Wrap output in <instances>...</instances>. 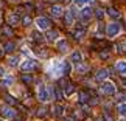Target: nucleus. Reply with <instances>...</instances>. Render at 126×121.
I'll list each match as a JSON object with an SVG mask.
<instances>
[{
	"label": "nucleus",
	"mask_w": 126,
	"mask_h": 121,
	"mask_svg": "<svg viewBox=\"0 0 126 121\" xmlns=\"http://www.w3.org/2000/svg\"><path fill=\"white\" fill-rule=\"evenodd\" d=\"M37 98H39V101H42V103L50 101L51 98H55V89L50 87V85L41 84L39 89H37Z\"/></svg>",
	"instance_id": "obj_1"
},
{
	"label": "nucleus",
	"mask_w": 126,
	"mask_h": 121,
	"mask_svg": "<svg viewBox=\"0 0 126 121\" xmlns=\"http://www.w3.org/2000/svg\"><path fill=\"white\" fill-rule=\"evenodd\" d=\"M94 13H95V9H92L90 6H84V8L79 11V19L86 23V22H89L90 19L94 17Z\"/></svg>",
	"instance_id": "obj_2"
},
{
	"label": "nucleus",
	"mask_w": 126,
	"mask_h": 121,
	"mask_svg": "<svg viewBox=\"0 0 126 121\" xmlns=\"http://www.w3.org/2000/svg\"><path fill=\"white\" fill-rule=\"evenodd\" d=\"M120 30H122V27H120V23L114 22V23H109L108 27H106V36L109 37H115L120 33Z\"/></svg>",
	"instance_id": "obj_3"
},
{
	"label": "nucleus",
	"mask_w": 126,
	"mask_h": 121,
	"mask_svg": "<svg viewBox=\"0 0 126 121\" xmlns=\"http://www.w3.org/2000/svg\"><path fill=\"white\" fill-rule=\"evenodd\" d=\"M101 92H103L104 95L112 96V95H115L117 89H115V84H112V82H103V85H101Z\"/></svg>",
	"instance_id": "obj_4"
},
{
	"label": "nucleus",
	"mask_w": 126,
	"mask_h": 121,
	"mask_svg": "<svg viewBox=\"0 0 126 121\" xmlns=\"http://www.w3.org/2000/svg\"><path fill=\"white\" fill-rule=\"evenodd\" d=\"M36 23H37V27H39V30H50L51 28V22H50V19H47V17H37Z\"/></svg>",
	"instance_id": "obj_5"
},
{
	"label": "nucleus",
	"mask_w": 126,
	"mask_h": 121,
	"mask_svg": "<svg viewBox=\"0 0 126 121\" xmlns=\"http://www.w3.org/2000/svg\"><path fill=\"white\" fill-rule=\"evenodd\" d=\"M36 67H37V62H36V61L28 59V61H25V62H22L20 68H22V71H30V70H34Z\"/></svg>",
	"instance_id": "obj_6"
},
{
	"label": "nucleus",
	"mask_w": 126,
	"mask_h": 121,
	"mask_svg": "<svg viewBox=\"0 0 126 121\" xmlns=\"http://www.w3.org/2000/svg\"><path fill=\"white\" fill-rule=\"evenodd\" d=\"M0 113H2L5 118H14V117H16V110H14V109L11 107V106H9V107H8V106H5V107H2V110H0Z\"/></svg>",
	"instance_id": "obj_7"
},
{
	"label": "nucleus",
	"mask_w": 126,
	"mask_h": 121,
	"mask_svg": "<svg viewBox=\"0 0 126 121\" xmlns=\"http://www.w3.org/2000/svg\"><path fill=\"white\" fill-rule=\"evenodd\" d=\"M78 101H79V104H87V103H90V93H89L87 90L79 92V93H78Z\"/></svg>",
	"instance_id": "obj_8"
},
{
	"label": "nucleus",
	"mask_w": 126,
	"mask_h": 121,
	"mask_svg": "<svg viewBox=\"0 0 126 121\" xmlns=\"http://www.w3.org/2000/svg\"><path fill=\"white\" fill-rule=\"evenodd\" d=\"M84 36H86V28L83 25H78V27H76V30L73 31V37H75L76 40H81Z\"/></svg>",
	"instance_id": "obj_9"
},
{
	"label": "nucleus",
	"mask_w": 126,
	"mask_h": 121,
	"mask_svg": "<svg viewBox=\"0 0 126 121\" xmlns=\"http://www.w3.org/2000/svg\"><path fill=\"white\" fill-rule=\"evenodd\" d=\"M109 73H110L109 68H100V70L95 73V79H96V81H104V79L109 76Z\"/></svg>",
	"instance_id": "obj_10"
},
{
	"label": "nucleus",
	"mask_w": 126,
	"mask_h": 121,
	"mask_svg": "<svg viewBox=\"0 0 126 121\" xmlns=\"http://www.w3.org/2000/svg\"><path fill=\"white\" fill-rule=\"evenodd\" d=\"M64 106H62V104H59V103H58V104H55V106H53V107H51V113H53V117H62V113H64Z\"/></svg>",
	"instance_id": "obj_11"
},
{
	"label": "nucleus",
	"mask_w": 126,
	"mask_h": 121,
	"mask_svg": "<svg viewBox=\"0 0 126 121\" xmlns=\"http://www.w3.org/2000/svg\"><path fill=\"white\" fill-rule=\"evenodd\" d=\"M50 13L53 17H61L64 16V9H62V6H59V5H53V6L50 8Z\"/></svg>",
	"instance_id": "obj_12"
},
{
	"label": "nucleus",
	"mask_w": 126,
	"mask_h": 121,
	"mask_svg": "<svg viewBox=\"0 0 126 121\" xmlns=\"http://www.w3.org/2000/svg\"><path fill=\"white\" fill-rule=\"evenodd\" d=\"M75 20V13L72 11V9H69V11H65L64 13V22H65V25H72Z\"/></svg>",
	"instance_id": "obj_13"
},
{
	"label": "nucleus",
	"mask_w": 126,
	"mask_h": 121,
	"mask_svg": "<svg viewBox=\"0 0 126 121\" xmlns=\"http://www.w3.org/2000/svg\"><path fill=\"white\" fill-rule=\"evenodd\" d=\"M19 22H20V16H19L17 13H11V14H9V16H8V23H9V25H11V27L17 25Z\"/></svg>",
	"instance_id": "obj_14"
},
{
	"label": "nucleus",
	"mask_w": 126,
	"mask_h": 121,
	"mask_svg": "<svg viewBox=\"0 0 126 121\" xmlns=\"http://www.w3.org/2000/svg\"><path fill=\"white\" fill-rule=\"evenodd\" d=\"M70 61L73 62V64L79 65L81 62H83V54H81L79 51H73V53H72V56H70Z\"/></svg>",
	"instance_id": "obj_15"
},
{
	"label": "nucleus",
	"mask_w": 126,
	"mask_h": 121,
	"mask_svg": "<svg viewBox=\"0 0 126 121\" xmlns=\"http://www.w3.org/2000/svg\"><path fill=\"white\" fill-rule=\"evenodd\" d=\"M62 87H64V95H67V96H70L72 93L76 92V87H75V84H72V82H67V84L62 85Z\"/></svg>",
	"instance_id": "obj_16"
},
{
	"label": "nucleus",
	"mask_w": 126,
	"mask_h": 121,
	"mask_svg": "<svg viewBox=\"0 0 126 121\" xmlns=\"http://www.w3.org/2000/svg\"><path fill=\"white\" fill-rule=\"evenodd\" d=\"M58 50L62 51V53L67 51V50H69V42H67L65 39H59V40H58Z\"/></svg>",
	"instance_id": "obj_17"
},
{
	"label": "nucleus",
	"mask_w": 126,
	"mask_h": 121,
	"mask_svg": "<svg viewBox=\"0 0 126 121\" xmlns=\"http://www.w3.org/2000/svg\"><path fill=\"white\" fill-rule=\"evenodd\" d=\"M58 37H59V33L58 31H48L47 36H45V40L47 42H53V40H56Z\"/></svg>",
	"instance_id": "obj_18"
},
{
	"label": "nucleus",
	"mask_w": 126,
	"mask_h": 121,
	"mask_svg": "<svg viewBox=\"0 0 126 121\" xmlns=\"http://www.w3.org/2000/svg\"><path fill=\"white\" fill-rule=\"evenodd\" d=\"M115 70L118 73H126V61H118L115 64Z\"/></svg>",
	"instance_id": "obj_19"
},
{
	"label": "nucleus",
	"mask_w": 126,
	"mask_h": 121,
	"mask_svg": "<svg viewBox=\"0 0 126 121\" xmlns=\"http://www.w3.org/2000/svg\"><path fill=\"white\" fill-rule=\"evenodd\" d=\"M108 14H109V17H112V19H120V17H122V14H120V11L117 8H109Z\"/></svg>",
	"instance_id": "obj_20"
},
{
	"label": "nucleus",
	"mask_w": 126,
	"mask_h": 121,
	"mask_svg": "<svg viewBox=\"0 0 126 121\" xmlns=\"http://www.w3.org/2000/svg\"><path fill=\"white\" fill-rule=\"evenodd\" d=\"M20 81L23 82V84H31L33 81H34V78H33V75H28V73H25V75H22L20 76Z\"/></svg>",
	"instance_id": "obj_21"
},
{
	"label": "nucleus",
	"mask_w": 126,
	"mask_h": 121,
	"mask_svg": "<svg viewBox=\"0 0 126 121\" xmlns=\"http://www.w3.org/2000/svg\"><path fill=\"white\" fill-rule=\"evenodd\" d=\"M14 48H16V43L14 42H6L5 47H3V50H5V53H13Z\"/></svg>",
	"instance_id": "obj_22"
},
{
	"label": "nucleus",
	"mask_w": 126,
	"mask_h": 121,
	"mask_svg": "<svg viewBox=\"0 0 126 121\" xmlns=\"http://www.w3.org/2000/svg\"><path fill=\"white\" fill-rule=\"evenodd\" d=\"M5 101H6V104H9L11 107L17 104V99L14 98V96H11V95H5Z\"/></svg>",
	"instance_id": "obj_23"
},
{
	"label": "nucleus",
	"mask_w": 126,
	"mask_h": 121,
	"mask_svg": "<svg viewBox=\"0 0 126 121\" xmlns=\"http://www.w3.org/2000/svg\"><path fill=\"white\" fill-rule=\"evenodd\" d=\"M117 112L122 115V117H126V103H120L117 106Z\"/></svg>",
	"instance_id": "obj_24"
},
{
	"label": "nucleus",
	"mask_w": 126,
	"mask_h": 121,
	"mask_svg": "<svg viewBox=\"0 0 126 121\" xmlns=\"http://www.w3.org/2000/svg\"><path fill=\"white\" fill-rule=\"evenodd\" d=\"M62 98H64V92H62L59 87H55V99L58 101H61Z\"/></svg>",
	"instance_id": "obj_25"
},
{
	"label": "nucleus",
	"mask_w": 126,
	"mask_h": 121,
	"mask_svg": "<svg viewBox=\"0 0 126 121\" xmlns=\"http://www.w3.org/2000/svg\"><path fill=\"white\" fill-rule=\"evenodd\" d=\"M20 22H22V25H23V27H30L33 20H31V17H30V16H22V17H20Z\"/></svg>",
	"instance_id": "obj_26"
},
{
	"label": "nucleus",
	"mask_w": 126,
	"mask_h": 121,
	"mask_svg": "<svg viewBox=\"0 0 126 121\" xmlns=\"http://www.w3.org/2000/svg\"><path fill=\"white\" fill-rule=\"evenodd\" d=\"M47 113H48V110L45 107H39L36 110V117H39V118H44V117H47Z\"/></svg>",
	"instance_id": "obj_27"
},
{
	"label": "nucleus",
	"mask_w": 126,
	"mask_h": 121,
	"mask_svg": "<svg viewBox=\"0 0 126 121\" xmlns=\"http://www.w3.org/2000/svg\"><path fill=\"white\" fill-rule=\"evenodd\" d=\"M11 84H13V78H11V76H6V78H3L2 82H0V85H2V87H9Z\"/></svg>",
	"instance_id": "obj_28"
},
{
	"label": "nucleus",
	"mask_w": 126,
	"mask_h": 121,
	"mask_svg": "<svg viewBox=\"0 0 126 121\" xmlns=\"http://www.w3.org/2000/svg\"><path fill=\"white\" fill-rule=\"evenodd\" d=\"M8 62H9V65H11V67H17L19 65V56H11Z\"/></svg>",
	"instance_id": "obj_29"
},
{
	"label": "nucleus",
	"mask_w": 126,
	"mask_h": 121,
	"mask_svg": "<svg viewBox=\"0 0 126 121\" xmlns=\"http://www.w3.org/2000/svg\"><path fill=\"white\" fill-rule=\"evenodd\" d=\"M92 0H75V5L76 6H81V8H84L87 6V3H90Z\"/></svg>",
	"instance_id": "obj_30"
},
{
	"label": "nucleus",
	"mask_w": 126,
	"mask_h": 121,
	"mask_svg": "<svg viewBox=\"0 0 126 121\" xmlns=\"http://www.w3.org/2000/svg\"><path fill=\"white\" fill-rule=\"evenodd\" d=\"M94 16L98 19V20H103V17H104V13H103V9H95V13H94Z\"/></svg>",
	"instance_id": "obj_31"
},
{
	"label": "nucleus",
	"mask_w": 126,
	"mask_h": 121,
	"mask_svg": "<svg viewBox=\"0 0 126 121\" xmlns=\"http://www.w3.org/2000/svg\"><path fill=\"white\" fill-rule=\"evenodd\" d=\"M109 54H110V53H109V48H106V50L100 51V57H101V59H108Z\"/></svg>",
	"instance_id": "obj_32"
},
{
	"label": "nucleus",
	"mask_w": 126,
	"mask_h": 121,
	"mask_svg": "<svg viewBox=\"0 0 126 121\" xmlns=\"http://www.w3.org/2000/svg\"><path fill=\"white\" fill-rule=\"evenodd\" d=\"M3 33H5L8 37H9V36H14V31H13L11 27H5V28H3Z\"/></svg>",
	"instance_id": "obj_33"
},
{
	"label": "nucleus",
	"mask_w": 126,
	"mask_h": 121,
	"mask_svg": "<svg viewBox=\"0 0 126 121\" xmlns=\"http://www.w3.org/2000/svg\"><path fill=\"white\" fill-rule=\"evenodd\" d=\"M103 121H114V118H112V115H110V113L104 112L103 113Z\"/></svg>",
	"instance_id": "obj_34"
},
{
	"label": "nucleus",
	"mask_w": 126,
	"mask_h": 121,
	"mask_svg": "<svg viewBox=\"0 0 126 121\" xmlns=\"http://www.w3.org/2000/svg\"><path fill=\"white\" fill-rule=\"evenodd\" d=\"M31 36H33V40H36V42H41V40H42V36H41L37 31H36V33H33Z\"/></svg>",
	"instance_id": "obj_35"
},
{
	"label": "nucleus",
	"mask_w": 126,
	"mask_h": 121,
	"mask_svg": "<svg viewBox=\"0 0 126 121\" xmlns=\"http://www.w3.org/2000/svg\"><path fill=\"white\" fill-rule=\"evenodd\" d=\"M87 70H89V67H87V65H83V64L78 65V71H79V73H86Z\"/></svg>",
	"instance_id": "obj_36"
},
{
	"label": "nucleus",
	"mask_w": 126,
	"mask_h": 121,
	"mask_svg": "<svg viewBox=\"0 0 126 121\" xmlns=\"http://www.w3.org/2000/svg\"><path fill=\"white\" fill-rule=\"evenodd\" d=\"M23 9H27V11H33V9H34V5H33V3H25V5H23Z\"/></svg>",
	"instance_id": "obj_37"
},
{
	"label": "nucleus",
	"mask_w": 126,
	"mask_h": 121,
	"mask_svg": "<svg viewBox=\"0 0 126 121\" xmlns=\"http://www.w3.org/2000/svg\"><path fill=\"white\" fill-rule=\"evenodd\" d=\"M70 62H65V68H64V75H70Z\"/></svg>",
	"instance_id": "obj_38"
},
{
	"label": "nucleus",
	"mask_w": 126,
	"mask_h": 121,
	"mask_svg": "<svg viewBox=\"0 0 126 121\" xmlns=\"http://www.w3.org/2000/svg\"><path fill=\"white\" fill-rule=\"evenodd\" d=\"M104 33V27H103V23H100V27H98V34H103Z\"/></svg>",
	"instance_id": "obj_39"
},
{
	"label": "nucleus",
	"mask_w": 126,
	"mask_h": 121,
	"mask_svg": "<svg viewBox=\"0 0 126 121\" xmlns=\"http://www.w3.org/2000/svg\"><path fill=\"white\" fill-rule=\"evenodd\" d=\"M118 47H120V48H123V51H126V40H123Z\"/></svg>",
	"instance_id": "obj_40"
},
{
	"label": "nucleus",
	"mask_w": 126,
	"mask_h": 121,
	"mask_svg": "<svg viewBox=\"0 0 126 121\" xmlns=\"http://www.w3.org/2000/svg\"><path fill=\"white\" fill-rule=\"evenodd\" d=\"M64 121H76L73 117H67V118H64Z\"/></svg>",
	"instance_id": "obj_41"
},
{
	"label": "nucleus",
	"mask_w": 126,
	"mask_h": 121,
	"mask_svg": "<svg viewBox=\"0 0 126 121\" xmlns=\"http://www.w3.org/2000/svg\"><path fill=\"white\" fill-rule=\"evenodd\" d=\"M14 121H23L22 118H19V117H14Z\"/></svg>",
	"instance_id": "obj_42"
},
{
	"label": "nucleus",
	"mask_w": 126,
	"mask_h": 121,
	"mask_svg": "<svg viewBox=\"0 0 126 121\" xmlns=\"http://www.w3.org/2000/svg\"><path fill=\"white\" fill-rule=\"evenodd\" d=\"M3 53H5V50H3V48H0V57L3 56Z\"/></svg>",
	"instance_id": "obj_43"
},
{
	"label": "nucleus",
	"mask_w": 126,
	"mask_h": 121,
	"mask_svg": "<svg viewBox=\"0 0 126 121\" xmlns=\"http://www.w3.org/2000/svg\"><path fill=\"white\" fill-rule=\"evenodd\" d=\"M0 76H3V68L0 67Z\"/></svg>",
	"instance_id": "obj_44"
},
{
	"label": "nucleus",
	"mask_w": 126,
	"mask_h": 121,
	"mask_svg": "<svg viewBox=\"0 0 126 121\" xmlns=\"http://www.w3.org/2000/svg\"><path fill=\"white\" fill-rule=\"evenodd\" d=\"M122 82H123V84H125V87H126V79H122Z\"/></svg>",
	"instance_id": "obj_45"
},
{
	"label": "nucleus",
	"mask_w": 126,
	"mask_h": 121,
	"mask_svg": "<svg viewBox=\"0 0 126 121\" xmlns=\"http://www.w3.org/2000/svg\"><path fill=\"white\" fill-rule=\"evenodd\" d=\"M0 22H2V14H0Z\"/></svg>",
	"instance_id": "obj_46"
},
{
	"label": "nucleus",
	"mask_w": 126,
	"mask_h": 121,
	"mask_svg": "<svg viewBox=\"0 0 126 121\" xmlns=\"http://www.w3.org/2000/svg\"><path fill=\"white\" fill-rule=\"evenodd\" d=\"M9 2H14V0H9Z\"/></svg>",
	"instance_id": "obj_47"
},
{
	"label": "nucleus",
	"mask_w": 126,
	"mask_h": 121,
	"mask_svg": "<svg viewBox=\"0 0 126 121\" xmlns=\"http://www.w3.org/2000/svg\"><path fill=\"white\" fill-rule=\"evenodd\" d=\"M0 121H5V120H0Z\"/></svg>",
	"instance_id": "obj_48"
}]
</instances>
